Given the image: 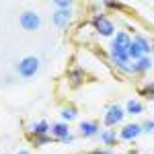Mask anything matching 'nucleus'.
I'll return each instance as SVG.
<instances>
[{
	"mask_svg": "<svg viewBox=\"0 0 154 154\" xmlns=\"http://www.w3.org/2000/svg\"><path fill=\"white\" fill-rule=\"evenodd\" d=\"M152 62H154V60H152Z\"/></svg>",
	"mask_w": 154,
	"mask_h": 154,
	"instance_id": "25",
	"label": "nucleus"
},
{
	"mask_svg": "<svg viewBox=\"0 0 154 154\" xmlns=\"http://www.w3.org/2000/svg\"><path fill=\"white\" fill-rule=\"evenodd\" d=\"M78 134L82 138H95V136H99V123H95V121H80Z\"/></svg>",
	"mask_w": 154,
	"mask_h": 154,
	"instance_id": "6",
	"label": "nucleus"
},
{
	"mask_svg": "<svg viewBox=\"0 0 154 154\" xmlns=\"http://www.w3.org/2000/svg\"><path fill=\"white\" fill-rule=\"evenodd\" d=\"M37 146H43V144H51V138L49 136H33Z\"/></svg>",
	"mask_w": 154,
	"mask_h": 154,
	"instance_id": "20",
	"label": "nucleus"
},
{
	"mask_svg": "<svg viewBox=\"0 0 154 154\" xmlns=\"http://www.w3.org/2000/svg\"><path fill=\"white\" fill-rule=\"evenodd\" d=\"M84 80V72L80 70V68H74V70L70 72V84L76 88V86H80Z\"/></svg>",
	"mask_w": 154,
	"mask_h": 154,
	"instance_id": "13",
	"label": "nucleus"
},
{
	"mask_svg": "<svg viewBox=\"0 0 154 154\" xmlns=\"http://www.w3.org/2000/svg\"><path fill=\"white\" fill-rule=\"evenodd\" d=\"M134 41H136V43H138V45L142 48L144 56L152 51V43H150V41H148V39H146V37H144V35H136V37H134Z\"/></svg>",
	"mask_w": 154,
	"mask_h": 154,
	"instance_id": "15",
	"label": "nucleus"
},
{
	"mask_svg": "<svg viewBox=\"0 0 154 154\" xmlns=\"http://www.w3.org/2000/svg\"><path fill=\"white\" fill-rule=\"evenodd\" d=\"M134 66H136V70H138V72H148L154 66V62L150 60V56H142L140 60L134 62Z\"/></svg>",
	"mask_w": 154,
	"mask_h": 154,
	"instance_id": "11",
	"label": "nucleus"
},
{
	"mask_svg": "<svg viewBox=\"0 0 154 154\" xmlns=\"http://www.w3.org/2000/svg\"><path fill=\"white\" fill-rule=\"evenodd\" d=\"M140 128H142V131H146V134H152L154 131V119H146Z\"/></svg>",
	"mask_w": 154,
	"mask_h": 154,
	"instance_id": "17",
	"label": "nucleus"
},
{
	"mask_svg": "<svg viewBox=\"0 0 154 154\" xmlns=\"http://www.w3.org/2000/svg\"><path fill=\"white\" fill-rule=\"evenodd\" d=\"M60 142H62V144H72V142H74V136L70 134V136H66V138H62Z\"/></svg>",
	"mask_w": 154,
	"mask_h": 154,
	"instance_id": "22",
	"label": "nucleus"
},
{
	"mask_svg": "<svg viewBox=\"0 0 154 154\" xmlns=\"http://www.w3.org/2000/svg\"><path fill=\"white\" fill-rule=\"evenodd\" d=\"M152 49H154V45H152Z\"/></svg>",
	"mask_w": 154,
	"mask_h": 154,
	"instance_id": "24",
	"label": "nucleus"
},
{
	"mask_svg": "<svg viewBox=\"0 0 154 154\" xmlns=\"http://www.w3.org/2000/svg\"><path fill=\"white\" fill-rule=\"evenodd\" d=\"M19 154H29V150H21V152H19Z\"/></svg>",
	"mask_w": 154,
	"mask_h": 154,
	"instance_id": "23",
	"label": "nucleus"
},
{
	"mask_svg": "<svg viewBox=\"0 0 154 154\" xmlns=\"http://www.w3.org/2000/svg\"><path fill=\"white\" fill-rule=\"evenodd\" d=\"M142 95L144 97H150V99H154V82H148L146 86L142 88Z\"/></svg>",
	"mask_w": 154,
	"mask_h": 154,
	"instance_id": "19",
	"label": "nucleus"
},
{
	"mask_svg": "<svg viewBox=\"0 0 154 154\" xmlns=\"http://www.w3.org/2000/svg\"><path fill=\"white\" fill-rule=\"evenodd\" d=\"M93 27H95L97 33L103 35V37H113L115 35V25L111 23L105 14H95V17H93Z\"/></svg>",
	"mask_w": 154,
	"mask_h": 154,
	"instance_id": "2",
	"label": "nucleus"
},
{
	"mask_svg": "<svg viewBox=\"0 0 154 154\" xmlns=\"http://www.w3.org/2000/svg\"><path fill=\"white\" fill-rule=\"evenodd\" d=\"M51 136H54V140H62V138H66V136H70V128H68V123H64V121H58V123H54L51 128Z\"/></svg>",
	"mask_w": 154,
	"mask_h": 154,
	"instance_id": "8",
	"label": "nucleus"
},
{
	"mask_svg": "<svg viewBox=\"0 0 154 154\" xmlns=\"http://www.w3.org/2000/svg\"><path fill=\"white\" fill-rule=\"evenodd\" d=\"M76 109L74 107H66L64 111H62V119H64V123H68V121H72V119H76Z\"/></svg>",
	"mask_w": 154,
	"mask_h": 154,
	"instance_id": "16",
	"label": "nucleus"
},
{
	"mask_svg": "<svg viewBox=\"0 0 154 154\" xmlns=\"http://www.w3.org/2000/svg\"><path fill=\"white\" fill-rule=\"evenodd\" d=\"M51 21H54L56 27L66 29V27L70 25V21H72V12L70 11H56L54 14H51Z\"/></svg>",
	"mask_w": 154,
	"mask_h": 154,
	"instance_id": "7",
	"label": "nucleus"
},
{
	"mask_svg": "<svg viewBox=\"0 0 154 154\" xmlns=\"http://www.w3.org/2000/svg\"><path fill=\"white\" fill-rule=\"evenodd\" d=\"M49 125L48 121H35L33 125H31V131H33V136H49Z\"/></svg>",
	"mask_w": 154,
	"mask_h": 154,
	"instance_id": "10",
	"label": "nucleus"
},
{
	"mask_svg": "<svg viewBox=\"0 0 154 154\" xmlns=\"http://www.w3.org/2000/svg\"><path fill=\"white\" fill-rule=\"evenodd\" d=\"M19 23L25 31H37L41 27V17L35 11H23L21 17H19Z\"/></svg>",
	"mask_w": 154,
	"mask_h": 154,
	"instance_id": "3",
	"label": "nucleus"
},
{
	"mask_svg": "<svg viewBox=\"0 0 154 154\" xmlns=\"http://www.w3.org/2000/svg\"><path fill=\"white\" fill-rule=\"evenodd\" d=\"M123 115H125V111H123V107L119 105H111L109 109L105 111V125L111 130L113 125H117L123 121Z\"/></svg>",
	"mask_w": 154,
	"mask_h": 154,
	"instance_id": "4",
	"label": "nucleus"
},
{
	"mask_svg": "<svg viewBox=\"0 0 154 154\" xmlns=\"http://www.w3.org/2000/svg\"><path fill=\"white\" fill-rule=\"evenodd\" d=\"M101 140H103V144H107V146H113V144H115V140H117V134H115L113 130H109V128H107V130L101 131Z\"/></svg>",
	"mask_w": 154,
	"mask_h": 154,
	"instance_id": "14",
	"label": "nucleus"
},
{
	"mask_svg": "<svg viewBox=\"0 0 154 154\" xmlns=\"http://www.w3.org/2000/svg\"><path fill=\"white\" fill-rule=\"evenodd\" d=\"M39 70V58L37 56H27L19 62V66H17V72H19V76H23V78H33Z\"/></svg>",
	"mask_w": 154,
	"mask_h": 154,
	"instance_id": "1",
	"label": "nucleus"
},
{
	"mask_svg": "<svg viewBox=\"0 0 154 154\" xmlns=\"http://www.w3.org/2000/svg\"><path fill=\"white\" fill-rule=\"evenodd\" d=\"M88 154H113V150H111V148H109V150H99V148H97V150H91Z\"/></svg>",
	"mask_w": 154,
	"mask_h": 154,
	"instance_id": "21",
	"label": "nucleus"
},
{
	"mask_svg": "<svg viewBox=\"0 0 154 154\" xmlns=\"http://www.w3.org/2000/svg\"><path fill=\"white\" fill-rule=\"evenodd\" d=\"M56 6H58V11H70L72 8V0H58Z\"/></svg>",
	"mask_w": 154,
	"mask_h": 154,
	"instance_id": "18",
	"label": "nucleus"
},
{
	"mask_svg": "<svg viewBox=\"0 0 154 154\" xmlns=\"http://www.w3.org/2000/svg\"><path fill=\"white\" fill-rule=\"evenodd\" d=\"M123 111H125V113H130V115H140V113L144 111V105L138 101V99H130Z\"/></svg>",
	"mask_w": 154,
	"mask_h": 154,
	"instance_id": "9",
	"label": "nucleus"
},
{
	"mask_svg": "<svg viewBox=\"0 0 154 154\" xmlns=\"http://www.w3.org/2000/svg\"><path fill=\"white\" fill-rule=\"evenodd\" d=\"M144 56V51H142V48L131 39V43H130V48H128V58L130 60H140Z\"/></svg>",
	"mask_w": 154,
	"mask_h": 154,
	"instance_id": "12",
	"label": "nucleus"
},
{
	"mask_svg": "<svg viewBox=\"0 0 154 154\" xmlns=\"http://www.w3.org/2000/svg\"><path fill=\"white\" fill-rule=\"evenodd\" d=\"M140 134H142V128H140L138 123H128V125H123V128H121L119 138H121V140H125V142H130V140H136Z\"/></svg>",
	"mask_w": 154,
	"mask_h": 154,
	"instance_id": "5",
	"label": "nucleus"
}]
</instances>
